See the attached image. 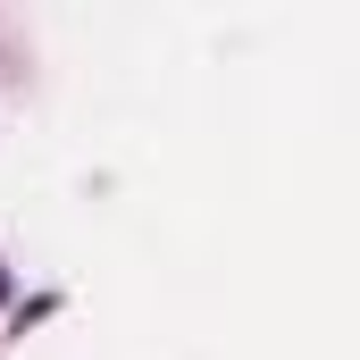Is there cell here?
I'll list each match as a JSON object with an SVG mask.
<instances>
[]
</instances>
